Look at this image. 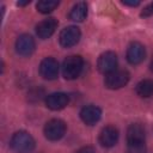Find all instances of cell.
I'll return each instance as SVG.
<instances>
[{"mask_svg": "<svg viewBox=\"0 0 153 153\" xmlns=\"http://www.w3.org/2000/svg\"><path fill=\"white\" fill-rule=\"evenodd\" d=\"M129 153H146V130L142 124L133 123L127 129Z\"/></svg>", "mask_w": 153, "mask_h": 153, "instance_id": "1", "label": "cell"}, {"mask_svg": "<svg viewBox=\"0 0 153 153\" xmlns=\"http://www.w3.org/2000/svg\"><path fill=\"white\" fill-rule=\"evenodd\" d=\"M10 145L16 153H31L35 148V140L27 131L19 130L13 134Z\"/></svg>", "mask_w": 153, "mask_h": 153, "instance_id": "2", "label": "cell"}, {"mask_svg": "<svg viewBox=\"0 0 153 153\" xmlns=\"http://www.w3.org/2000/svg\"><path fill=\"white\" fill-rule=\"evenodd\" d=\"M84 68V60L80 55H71L62 63V75L67 80L76 79Z\"/></svg>", "mask_w": 153, "mask_h": 153, "instance_id": "3", "label": "cell"}, {"mask_svg": "<svg viewBox=\"0 0 153 153\" xmlns=\"http://www.w3.org/2000/svg\"><path fill=\"white\" fill-rule=\"evenodd\" d=\"M66 123L60 118H53L44 126L43 133L49 141H57L66 134Z\"/></svg>", "mask_w": 153, "mask_h": 153, "instance_id": "4", "label": "cell"}, {"mask_svg": "<svg viewBox=\"0 0 153 153\" xmlns=\"http://www.w3.org/2000/svg\"><path fill=\"white\" fill-rule=\"evenodd\" d=\"M129 73L124 69H116L112 73L105 75L104 84L110 90H118L126 86L129 81Z\"/></svg>", "mask_w": 153, "mask_h": 153, "instance_id": "5", "label": "cell"}, {"mask_svg": "<svg viewBox=\"0 0 153 153\" xmlns=\"http://www.w3.org/2000/svg\"><path fill=\"white\" fill-rule=\"evenodd\" d=\"M80 36H81L80 29L78 26L69 25V26H67V27L61 30V32L59 35V42H60L61 47L71 48V47L75 45L79 42Z\"/></svg>", "mask_w": 153, "mask_h": 153, "instance_id": "6", "label": "cell"}, {"mask_svg": "<svg viewBox=\"0 0 153 153\" xmlns=\"http://www.w3.org/2000/svg\"><path fill=\"white\" fill-rule=\"evenodd\" d=\"M97 68L102 74H110L117 69V55L114 51H105L98 57Z\"/></svg>", "mask_w": 153, "mask_h": 153, "instance_id": "7", "label": "cell"}, {"mask_svg": "<svg viewBox=\"0 0 153 153\" xmlns=\"http://www.w3.org/2000/svg\"><path fill=\"white\" fill-rule=\"evenodd\" d=\"M59 62L54 57H45L39 63V74L47 80H54L59 75Z\"/></svg>", "mask_w": 153, "mask_h": 153, "instance_id": "8", "label": "cell"}, {"mask_svg": "<svg viewBox=\"0 0 153 153\" xmlns=\"http://www.w3.org/2000/svg\"><path fill=\"white\" fill-rule=\"evenodd\" d=\"M35 47H36L35 39L32 38V36H30L27 33L20 35L16 41V51H17V54H19L20 56H24V57L30 56L33 53Z\"/></svg>", "mask_w": 153, "mask_h": 153, "instance_id": "9", "label": "cell"}, {"mask_svg": "<svg viewBox=\"0 0 153 153\" xmlns=\"http://www.w3.org/2000/svg\"><path fill=\"white\" fill-rule=\"evenodd\" d=\"M69 103V97L63 92H54L47 96L45 98V105L50 110L57 111L66 108Z\"/></svg>", "mask_w": 153, "mask_h": 153, "instance_id": "10", "label": "cell"}, {"mask_svg": "<svg viewBox=\"0 0 153 153\" xmlns=\"http://www.w3.org/2000/svg\"><path fill=\"white\" fill-rule=\"evenodd\" d=\"M146 57L145 47L139 42H131L127 49V60L130 65H139Z\"/></svg>", "mask_w": 153, "mask_h": 153, "instance_id": "11", "label": "cell"}, {"mask_svg": "<svg viewBox=\"0 0 153 153\" xmlns=\"http://www.w3.org/2000/svg\"><path fill=\"white\" fill-rule=\"evenodd\" d=\"M118 141V130L114 126H106L104 127L99 133V143L105 147L110 148L115 146Z\"/></svg>", "mask_w": 153, "mask_h": 153, "instance_id": "12", "label": "cell"}, {"mask_svg": "<svg viewBox=\"0 0 153 153\" xmlns=\"http://www.w3.org/2000/svg\"><path fill=\"white\" fill-rule=\"evenodd\" d=\"M57 25H59L57 20L55 18H53V17L43 19L42 22H39L36 25V33H37V36L39 38L47 39L55 32V30L57 29Z\"/></svg>", "mask_w": 153, "mask_h": 153, "instance_id": "13", "label": "cell"}, {"mask_svg": "<svg viewBox=\"0 0 153 153\" xmlns=\"http://www.w3.org/2000/svg\"><path fill=\"white\" fill-rule=\"evenodd\" d=\"M102 116V110L96 105H86L80 110V118L87 126L96 124Z\"/></svg>", "mask_w": 153, "mask_h": 153, "instance_id": "14", "label": "cell"}, {"mask_svg": "<svg viewBox=\"0 0 153 153\" xmlns=\"http://www.w3.org/2000/svg\"><path fill=\"white\" fill-rule=\"evenodd\" d=\"M86 17H87V5L84 1L76 2L69 12V19L73 22H76V23L84 22L86 19Z\"/></svg>", "mask_w": 153, "mask_h": 153, "instance_id": "15", "label": "cell"}, {"mask_svg": "<svg viewBox=\"0 0 153 153\" xmlns=\"http://www.w3.org/2000/svg\"><path fill=\"white\" fill-rule=\"evenodd\" d=\"M135 92L141 98H149V97H152L153 96V80H151V79L141 80L136 85Z\"/></svg>", "mask_w": 153, "mask_h": 153, "instance_id": "16", "label": "cell"}, {"mask_svg": "<svg viewBox=\"0 0 153 153\" xmlns=\"http://www.w3.org/2000/svg\"><path fill=\"white\" fill-rule=\"evenodd\" d=\"M57 6H59V1H54V0H41L36 4L37 11L43 14L53 12Z\"/></svg>", "mask_w": 153, "mask_h": 153, "instance_id": "17", "label": "cell"}, {"mask_svg": "<svg viewBox=\"0 0 153 153\" xmlns=\"http://www.w3.org/2000/svg\"><path fill=\"white\" fill-rule=\"evenodd\" d=\"M140 16H141V17H145V18H146V17H151V16H153V2L148 4L147 6H145L143 10L141 11Z\"/></svg>", "mask_w": 153, "mask_h": 153, "instance_id": "18", "label": "cell"}, {"mask_svg": "<svg viewBox=\"0 0 153 153\" xmlns=\"http://www.w3.org/2000/svg\"><path fill=\"white\" fill-rule=\"evenodd\" d=\"M75 153H94V148L91 146H85V147H81L80 149H78Z\"/></svg>", "mask_w": 153, "mask_h": 153, "instance_id": "19", "label": "cell"}, {"mask_svg": "<svg viewBox=\"0 0 153 153\" xmlns=\"http://www.w3.org/2000/svg\"><path fill=\"white\" fill-rule=\"evenodd\" d=\"M123 5H127V6H131V7H135V6H139L140 5V1H122Z\"/></svg>", "mask_w": 153, "mask_h": 153, "instance_id": "20", "label": "cell"}, {"mask_svg": "<svg viewBox=\"0 0 153 153\" xmlns=\"http://www.w3.org/2000/svg\"><path fill=\"white\" fill-rule=\"evenodd\" d=\"M27 4H30V0H26V1H24V2H23V1H19V2H18L19 6H24V5H27Z\"/></svg>", "mask_w": 153, "mask_h": 153, "instance_id": "21", "label": "cell"}, {"mask_svg": "<svg viewBox=\"0 0 153 153\" xmlns=\"http://www.w3.org/2000/svg\"><path fill=\"white\" fill-rule=\"evenodd\" d=\"M149 68H151V71L153 72V57H152V60H151V63H149Z\"/></svg>", "mask_w": 153, "mask_h": 153, "instance_id": "22", "label": "cell"}]
</instances>
